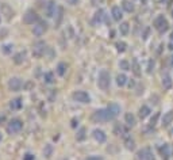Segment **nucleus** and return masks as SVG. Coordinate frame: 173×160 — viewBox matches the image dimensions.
<instances>
[{
  "mask_svg": "<svg viewBox=\"0 0 173 160\" xmlns=\"http://www.w3.org/2000/svg\"><path fill=\"white\" fill-rule=\"evenodd\" d=\"M134 86H135V82H134L133 79H131V80H130V82H129V87H130V88H131V87H134Z\"/></svg>",
  "mask_w": 173,
  "mask_h": 160,
  "instance_id": "nucleus-47",
  "label": "nucleus"
},
{
  "mask_svg": "<svg viewBox=\"0 0 173 160\" xmlns=\"http://www.w3.org/2000/svg\"><path fill=\"white\" fill-rule=\"evenodd\" d=\"M86 138V129L85 128H80L77 130V134H76V140L77 141H84Z\"/></svg>",
  "mask_w": 173,
  "mask_h": 160,
  "instance_id": "nucleus-29",
  "label": "nucleus"
},
{
  "mask_svg": "<svg viewBox=\"0 0 173 160\" xmlns=\"http://www.w3.org/2000/svg\"><path fill=\"white\" fill-rule=\"evenodd\" d=\"M4 122H6V115H4V114H0V125L4 124Z\"/></svg>",
  "mask_w": 173,
  "mask_h": 160,
  "instance_id": "nucleus-45",
  "label": "nucleus"
},
{
  "mask_svg": "<svg viewBox=\"0 0 173 160\" xmlns=\"http://www.w3.org/2000/svg\"><path fill=\"white\" fill-rule=\"evenodd\" d=\"M170 41H173V33L170 34Z\"/></svg>",
  "mask_w": 173,
  "mask_h": 160,
  "instance_id": "nucleus-50",
  "label": "nucleus"
},
{
  "mask_svg": "<svg viewBox=\"0 0 173 160\" xmlns=\"http://www.w3.org/2000/svg\"><path fill=\"white\" fill-rule=\"evenodd\" d=\"M26 88H27V90H30V88H33V87H34V83H31V82H27L26 83Z\"/></svg>",
  "mask_w": 173,
  "mask_h": 160,
  "instance_id": "nucleus-43",
  "label": "nucleus"
},
{
  "mask_svg": "<svg viewBox=\"0 0 173 160\" xmlns=\"http://www.w3.org/2000/svg\"><path fill=\"white\" fill-rule=\"evenodd\" d=\"M72 98L75 102H79V103H89L91 102V96L85 91H75L72 94Z\"/></svg>",
  "mask_w": 173,
  "mask_h": 160,
  "instance_id": "nucleus-7",
  "label": "nucleus"
},
{
  "mask_svg": "<svg viewBox=\"0 0 173 160\" xmlns=\"http://www.w3.org/2000/svg\"><path fill=\"white\" fill-rule=\"evenodd\" d=\"M111 84V75L107 69H102L98 76V87L103 91H107Z\"/></svg>",
  "mask_w": 173,
  "mask_h": 160,
  "instance_id": "nucleus-2",
  "label": "nucleus"
},
{
  "mask_svg": "<svg viewBox=\"0 0 173 160\" xmlns=\"http://www.w3.org/2000/svg\"><path fill=\"white\" fill-rule=\"evenodd\" d=\"M79 125V119H72V128H76V126Z\"/></svg>",
  "mask_w": 173,
  "mask_h": 160,
  "instance_id": "nucleus-44",
  "label": "nucleus"
},
{
  "mask_svg": "<svg viewBox=\"0 0 173 160\" xmlns=\"http://www.w3.org/2000/svg\"><path fill=\"white\" fill-rule=\"evenodd\" d=\"M127 76L125 73H119L118 76H116V84H118L119 87H125L126 86V83H127Z\"/></svg>",
  "mask_w": 173,
  "mask_h": 160,
  "instance_id": "nucleus-25",
  "label": "nucleus"
},
{
  "mask_svg": "<svg viewBox=\"0 0 173 160\" xmlns=\"http://www.w3.org/2000/svg\"><path fill=\"white\" fill-rule=\"evenodd\" d=\"M158 118H160V113H156V114H154V117L150 119V126L156 125V124H157V121H158Z\"/></svg>",
  "mask_w": 173,
  "mask_h": 160,
  "instance_id": "nucleus-37",
  "label": "nucleus"
},
{
  "mask_svg": "<svg viewBox=\"0 0 173 160\" xmlns=\"http://www.w3.org/2000/svg\"><path fill=\"white\" fill-rule=\"evenodd\" d=\"M43 82L47 83V84H51V83L54 82V75H53V72H46V73L43 75Z\"/></svg>",
  "mask_w": 173,
  "mask_h": 160,
  "instance_id": "nucleus-34",
  "label": "nucleus"
},
{
  "mask_svg": "<svg viewBox=\"0 0 173 160\" xmlns=\"http://www.w3.org/2000/svg\"><path fill=\"white\" fill-rule=\"evenodd\" d=\"M125 121H126L127 126H135V124H137V119H135V117H134L133 113H126L125 114Z\"/></svg>",
  "mask_w": 173,
  "mask_h": 160,
  "instance_id": "nucleus-22",
  "label": "nucleus"
},
{
  "mask_svg": "<svg viewBox=\"0 0 173 160\" xmlns=\"http://www.w3.org/2000/svg\"><path fill=\"white\" fill-rule=\"evenodd\" d=\"M137 160H156V157L153 155V151L149 147H146L137 152Z\"/></svg>",
  "mask_w": 173,
  "mask_h": 160,
  "instance_id": "nucleus-6",
  "label": "nucleus"
},
{
  "mask_svg": "<svg viewBox=\"0 0 173 160\" xmlns=\"http://www.w3.org/2000/svg\"><path fill=\"white\" fill-rule=\"evenodd\" d=\"M111 15H112V19L119 22V20L123 18V11L120 10L119 6H114V7L111 8Z\"/></svg>",
  "mask_w": 173,
  "mask_h": 160,
  "instance_id": "nucleus-15",
  "label": "nucleus"
},
{
  "mask_svg": "<svg viewBox=\"0 0 173 160\" xmlns=\"http://www.w3.org/2000/svg\"><path fill=\"white\" fill-rule=\"evenodd\" d=\"M39 16H38V14H37L34 10H27L26 11V14L23 15V23H26V24H35V23H38L39 22Z\"/></svg>",
  "mask_w": 173,
  "mask_h": 160,
  "instance_id": "nucleus-5",
  "label": "nucleus"
},
{
  "mask_svg": "<svg viewBox=\"0 0 173 160\" xmlns=\"http://www.w3.org/2000/svg\"><path fill=\"white\" fill-rule=\"evenodd\" d=\"M22 106H23V99L22 98H15V99H12L10 101V109L11 110H20L22 109Z\"/></svg>",
  "mask_w": 173,
  "mask_h": 160,
  "instance_id": "nucleus-18",
  "label": "nucleus"
},
{
  "mask_svg": "<svg viewBox=\"0 0 173 160\" xmlns=\"http://www.w3.org/2000/svg\"><path fill=\"white\" fill-rule=\"evenodd\" d=\"M0 23H1V15H0Z\"/></svg>",
  "mask_w": 173,
  "mask_h": 160,
  "instance_id": "nucleus-52",
  "label": "nucleus"
},
{
  "mask_svg": "<svg viewBox=\"0 0 173 160\" xmlns=\"http://www.w3.org/2000/svg\"><path fill=\"white\" fill-rule=\"evenodd\" d=\"M47 50V46L46 43L43 42V41H39V42H37L34 46H33V54L35 56V57H41L46 53Z\"/></svg>",
  "mask_w": 173,
  "mask_h": 160,
  "instance_id": "nucleus-10",
  "label": "nucleus"
},
{
  "mask_svg": "<svg viewBox=\"0 0 173 160\" xmlns=\"http://www.w3.org/2000/svg\"><path fill=\"white\" fill-rule=\"evenodd\" d=\"M119 68L123 69V71H131L130 69L131 66H130V64H129L127 60H120V61H119Z\"/></svg>",
  "mask_w": 173,
  "mask_h": 160,
  "instance_id": "nucleus-35",
  "label": "nucleus"
},
{
  "mask_svg": "<svg viewBox=\"0 0 173 160\" xmlns=\"http://www.w3.org/2000/svg\"><path fill=\"white\" fill-rule=\"evenodd\" d=\"M154 69V61L153 60H149V63H147V73H152Z\"/></svg>",
  "mask_w": 173,
  "mask_h": 160,
  "instance_id": "nucleus-38",
  "label": "nucleus"
},
{
  "mask_svg": "<svg viewBox=\"0 0 173 160\" xmlns=\"http://www.w3.org/2000/svg\"><path fill=\"white\" fill-rule=\"evenodd\" d=\"M0 12H1V15L6 16V19H11L12 16H14V11H12V8L7 3L0 4Z\"/></svg>",
  "mask_w": 173,
  "mask_h": 160,
  "instance_id": "nucleus-13",
  "label": "nucleus"
},
{
  "mask_svg": "<svg viewBox=\"0 0 173 160\" xmlns=\"http://www.w3.org/2000/svg\"><path fill=\"white\" fill-rule=\"evenodd\" d=\"M153 26L160 34H164V33H166L169 30V23H168V20L165 19L164 15H158L157 18L154 19Z\"/></svg>",
  "mask_w": 173,
  "mask_h": 160,
  "instance_id": "nucleus-3",
  "label": "nucleus"
},
{
  "mask_svg": "<svg viewBox=\"0 0 173 160\" xmlns=\"http://www.w3.org/2000/svg\"><path fill=\"white\" fill-rule=\"evenodd\" d=\"M104 0H91V3H92V6H99V4H102Z\"/></svg>",
  "mask_w": 173,
  "mask_h": 160,
  "instance_id": "nucleus-40",
  "label": "nucleus"
},
{
  "mask_svg": "<svg viewBox=\"0 0 173 160\" xmlns=\"http://www.w3.org/2000/svg\"><path fill=\"white\" fill-rule=\"evenodd\" d=\"M66 1H68L69 4H72V6H75V4L79 3V0H66Z\"/></svg>",
  "mask_w": 173,
  "mask_h": 160,
  "instance_id": "nucleus-46",
  "label": "nucleus"
},
{
  "mask_svg": "<svg viewBox=\"0 0 173 160\" xmlns=\"http://www.w3.org/2000/svg\"><path fill=\"white\" fill-rule=\"evenodd\" d=\"M1 138H3V136H1V133H0V143H1Z\"/></svg>",
  "mask_w": 173,
  "mask_h": 160,
  "instance_id": "nucleus-51",
  "label": "nucleus"
},
{
  "mask_svg": "<svg viewBox=\"0 0 173 160\" xmlns=\"http://www.w3.org/2000/svg\"><path fill=\"white\" fill-rule=\"evenodd\" d=\"M173 86V82H172V78H170L169 73H164L162 75V87L164 90H170Z\"/></svg>",
  "mask_w": 173,
  "mask_h": 160,
  "instance_id": "nucleus-17",
  "label": "nucleus"
},
{
  "mask_svg": "<svg viewBox=\"0 0 173 160\" xmlns=\"http://www.w3.org/2000/svg\"><path fill=\"white\" fill-rule=\"evenodd\" d=\"M169 64H170V66H173V54L169 57Z\"/></svg>",
  "mask_w": 173,
  "mask_h": 160,
  "instance_id": "nucleus-48",
  "label": "nucleus"
},
{
  "mask_svg": "<svg viewBox=\"0 0 173 160\" xmlns=\"http://www.w3.org/2000/svg\"><path fill=\"white\" fill-rule=\"evenodd\" d=\"M92 136H93L95 140L98 141V143H100V144L106 143V140H107V134L103 132L102 129H93V132H92Z\"/></svg>",
  "mask_w": 173,
  "mask_h": 160,
  "instance_id": "nucleus-14",
  "label": "nucleus"
},
{
  "mask_svg": "<svg viewBox=\"0 0 173 160\" xmlns=\"http://www.w3.org/2000/svg\"><path fill=\"white\" fill-rule=\"evenodd\" d=\"M149 31H150V29H149V27H146V29H145V33H143V35H142V38H143V39L147 38V35H149Z\"/></svg>",
  "mask_w": 173,
  "mask_h": 160,
  "instance_id": "nucleus-41",
  "label": "nucleus"
},
{
  "mask_svg": "<svg viewBox=\"0 0 173 160\" xmlns=\"http://www.w3.org/2000/svg\"><path fill=\"white\" fill-rule=\"evenodd\" d=\"M114 133L118 134V136H123V138H125V137H127V134H129V130H127V128H125L122 124H115Z\"/></svg>",
  "mask_w": 173,
  "mask_h": 160,
  "instance_id": "nucleus-16",
  "label": "nucleus"
},
{
  "mask_svg": "<svg viewBox=\"0 0 173 160\" xmlns=\"http://www.w3.org/2000/svg\"><path fill=\"white\" fill-rule=\"evenodd\" d=\"M172 16H173V11H172Z\"/></svg>",
  "mask_w": 173,
  "mask_h": 160,
  "instance_id": "nucleus-54",
  "label": "nucleus"
},
{
  "mask_svg": "<svg viewBox=\"0 0 173 160\" xmlns=\"http://www.w3.org/2000/svg\"><path fill=\"white\" fill-rule=\"evenodd\" d=\"M172 122H173V110H169V111H166L164 114L161 124H162V126H169Z\"/></svg>",
  "mask_w": 173,
  "mask_h": 160,
  "instance_id": "nucleus-19",
  "label": "nucleus"
},
{
  "mask_svg": "<svg viewBox=\"0 0 173 160\" xmlns=\"http://www.w3.org/2000/svg\"><path fill=\"white\" fill-rule=\"evenodd\" d=\"M62 160H69V159H62Z\"/></svg>",
  "mask_w": 173,
  "mask_h": 160,
  "instance_id": "nucleus-53",
  "label": "nucleus"
},
{
  "mask_svg": "<svg viewBox=\"0 0 173 160\" xmlns=\"http://www.w3.org/2000/svg\"><path fill=\"white\" fill-rule=\"evenodd\" d=\"M120 113V106L118 103H111L104 109H99L92 114V121L95 122H110L114 121Z\"/></svg>",
  "mask_w": 173,
  "mask_h": 160,
  "instance_id": "nucleus-1",
  "label": "nucleus"
},
{
  "mask_svg": "<svg viewBox=\"0 0 173 160\" xmlns=\"http://www.w3.org/2000/svg\"><path fill=\"white\" fill-rule=\"evenodd\" d=\"M55 11H57V4H55V1L49 0L47 4L45 6V14H46V16L47 18H53V16L55 15Z\"/></svg>",
  "mask_w": 173,
  "mask_h": 160,
  "instance_id": "nucleus-11",
  "label": "nucleus"
},
{
  "mask_svg": "<svg viewBox=\"0 0 173 160\" xmlns=\"http://www.w3.org/2000/svg\"><path fill=\"white\" fill-rule=\"evenodd\" d=\"M66 69H68V65L65 63H60L57 65V73L58 76H64V75L66 73Z\"/></svg>",
  "mask_w": 173,
  "mask_h": 160,
  "instance_id": "nucleus-32",
  "label": "nucleus"
},
{
  "mask_svg": "<svg viewBox=\"0 0 173 160\" xmlns=\"http://www.w3.org/2000/svg\"><path fill=\"white\" fill-rule=\"evenodd\" d=\"M86 160H104L102 156H89Z\"/></svg>",
  "mask_w": 173,
  "mask_h": 160,
  "instance_id": "nucleus-42",
  "label": "nucleus"
},
{
  "mask_svg": "<svg viewBox=\"0 0 173 160\" xmlns=\"http://www.w3.org/2000/svg\"><path fill=\"white\" fill-rule=\"evenodd\" d=\"M150 113H152V110H150L149 106H146V105H143L141 109H139V117H141L142 119H145L146 117H149Z\"/></svg>",
  "mask_w": 173,
  "mask_h": 160,
  "instance_id": "nucleus-24",
  "label": "nucleus"
},
{
  "mask_svg": "<svg viewBox=\"0 0 173 160\" xmlns=\"http://www.w3.org/2000/svg\"><path fill=\"white\" fill-rule=\"evenodd\" d=\"M103 22H107L106 11H104L103 8H99L93 15V23L95 24H100V23H103Z\"/></svg>",
  "mask_w": 173,
  "mask_h": 160,
  "instance_id": "nucleus-12",
  "label": "nucleus"
},
{
  "mask_svg": "<svg viewBox=\"0 0 173 160\" xmlns=\"http://www.w3.org/2000/svg\"><path fill=\"white\" fill-rule=\"evenodd\" d=\"M125 145H126V148L129 149V151H133V149H135V143H134V140L130 136L125 137Z\"/></svg>",
  "mask_w": 173,
  "mask_h": 160,
  "instance_id": "nucleus-30",
  "label": "nucleus"
},
{
  "mask_svg": "<svg viewBox=\"0 0 173 160\" xmlns=\"http://www.w3.org/2000/svg\"><path fill=\"white\" fill-rule=\"evenodd\" d=\"M55 16H57V20H55V26H58V24L61 23L62 18H64V8L61 7V6H58V7H57V14H55Z\"/></svg>",
  "mask_w": 173,
  "mask_h": 160,
  "instance_id": "nucleus-31",
  "label": "nucleus"
},
{
  "mask_svg": "<svg viewBox=\"0 0 173 160\" xmlns=\"http://www.w3.org/2000/svg\"><path fill=\"white\" fill-rule=\"evenodd\" d=\"M160 153H161L162 160H169L170 159V147L168 144H164L160 148Z\"/></svg>",
  "mask_w": 173,
  "mask_h": 160,
  "instance_id": "nucleus-20",
  "label": "nucleus"
},
{
  "mask_svg": "<svg viewBox=\"0 0 173 160\" xmlns=\"http://www.w3.org/2000/svg\"><path fill=\"white\" fill-rule=\"evenodd\" d=\"M131 71L134 72L135 76H138V78L141 76V66H139V63H138L137 59H134L133 63H131Z\"/></svg>",
  "mask_w": 173,
  "mask_h": 160,
  "instance_id": "nucleus-23",
  "label": "nucleus"
},
{
  "mask_svg": "<svg viewBox=\"0 0 173 160\" xmlns=\"http://www.w3.org/2000/svg\"><path fill=\"white\" fill-rule=\"evenodd\" d=\"M116 50L119 52V53H123V52L126 50V48H127V43L126 42H123V41H120V42H116Z\"/></svg>",
  "mask_w": 173,
  "mask_h": 160,
  "instance_id": "nucleus-36",
  "label": "nucleus"
},
{
  "mask_svg": "<svg viewBox=\"0 0 173 160\" xmlns=\"http://www.w3.org/2000/svg\"><path fill=\"white\" fill-rule=\"evenodd\" d=\"M122 8L125 10L126 12H133L134 11V4L133 1H130V0H123L122 1Z\"/></svg>",
  "mask_w": 173,
  "mask_h": 160,
  "instance_id": "nucleus-26",
  "label": "nucleus"
},
{
  "mask_svg": "<svg viewBox=\"0 0 173 160\" xmlns=\"http://www.w3.org/2000/svg\"><path fill=\"white\" fill-rule=\"evenodd\" d=\"M47 30V23L43 22V20H39L38 23L34 24V29H33V34L35 37H42Z\"/></svg>",
  "mask_w": 173,
  "mask_h": 160,
  "instance_id": "nucleus-9",
  "label": "nucleus"
},
{
  "mask_svg": "<svg viewBox=\"0 0 173 160\" xmlns=\"http://www.w3.org/2000/svg\"><path fill=\"white\" fill-rule=\"evenodd\" d=\"M12 50H14V45L12 43H4V45H1V53L6 56L11 54Z\"/></svg>",
  "mask_w": 173,
  "mask_h": 160,
  "instance_id": "nucleus-28",
  "label": "nucleus"
},
{
  "mask_svg": "<svg viewBox=\"0 0 173 160\" xmlns=\"http://www.w3.org/2000/svg\"><path fill=\"white\" fill-rule=\"evenodd\" d=\"M169 49H170V50H173V41H170V43H169Z\"/></svg>",
  "mask_w": 173,
  "mask_h": 160,
  "instance_id": "nucleus-49",
  "label": "nucleus"
},
{
  "mask_svg": "<svg viewBox=\"0 0 173 160\" xmlns=\"http://www.w3.org/2000/svg\"><path fill=\"white\" fill-rule=\"evenodd\" d=\"M26 52H19V53H16L14 57H12V61L16 64V65H20V64H23L24 63V60H26Z\"/></svg>",
  "mask_w": 173,
  "mask_h": 160,
  "instance_id": "nucleus-21",
  "label": "nucleus"
},
{
  "mask_svg": "<svg viewBox=\"0 0 173 160\" xmlns=\"http://www.w3.org/2000/svg\"><path fill=\"white\" fill-rule=\"evenodd\" d=\"M23 87V82L20 78H11L8 80V90L14 91V92H18V91L22 90Z\"/></svg>",
  "mask_w": 173,
  "mask_h": 160,
  "instance_id": "nucleus-8",
  "label": "nucleus"
},
{
  "mask_svg": "<svg viewBox=\"0 0 173 160\" xmlns=\"http://www.w3.org/2000/svg\"><path fill=\"white\" fill-rule=\"evenodd\" d=\"M119 31H120V34L122 35H127L130 31V24L127 23V22H123V23H120V26H119Z\"/></svg>",
  "mask_w": 173,
  "mask_h": 160,
  "instance_id": "nucleus-33",
  "label": "nucleus"
},
{
  "mask_svg": "<svg viewBox=\"0 0 173 160\" xmlns=\"http://www.w3.org/2000/svg\"><path fill=\"white\" fill-rule=\"evenodd\" d=\"M23 129V122L18 119V118H12L11 121L7 124V132L10 134H15V133L20 132Z\"/></svg>",
  "mask_w": 173,
  "mask_h": 160,
  "instance_id": "nucleus-4",
  "label": "nucleus"
},
{
  "mask_svg": "<svg viewBox=\"0 0 173 160\" xmlns=\"http://www.w3.org/2000/svg\"><path fill=\"white\" fill-rule=\"evenodd\" d=\"M23 160H35V156H34L33 153L27 152V153H26V155L23 156Z\"/></svg>",
  "mask_w": 173,
  "mask_h": 160,
  "instance_id": "nucleus-39",
  "label": "nucleus"
},
{
  "mask_svg": "<svg viewBox=\"0 0 173 160\" xmlns=\"http://www.w3.org/2000/svg\"><path fill=\"white\" fill-rule=\"evenodd\" d=\"M172 134H173V130H172Z\"/></svg>",
  "mask_w": 173,
  "mask_h": 160,
  "instance_id": "nucleus-55",
  "label": "nucleus"
},
{
  "mask_svg": "<svg viewBox=\"0 0 173 160\" xmlns=\"http://www.w3.org/2000/svg\"><path fill=\"white\" fill-rule=\"evenodd\" d=\"M53 151H54L53 145H51V144H46V145H45V148H43V156L46 157V159H50L51 155H53Z\"/></svg>",
  "mask_w": 173,
  "mask_h": 160,
  "instance_id": "nucleus-27",
  "label": "nucleus"
}]
</instances>
